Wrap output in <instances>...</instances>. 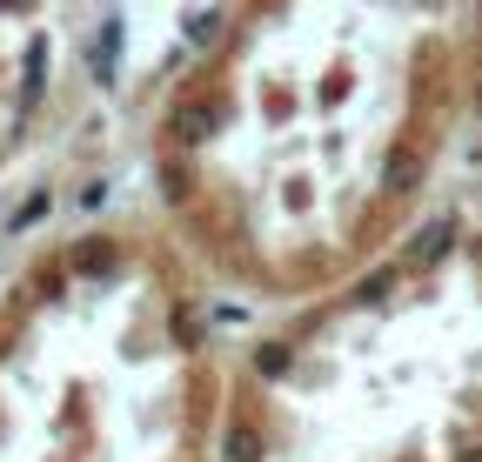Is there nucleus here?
Here are the masks:
<instances>
[{
  "label": "nucleus",
  "instance_id": "obj_2",
  "mask_svg": "<svg viewBox=\"0 0 482 462\" xmlns=\"http://www.w3.org/2000/svg\"><path fill=\"white\" fill-rule=\"evenodd\" d=\"M416 175H422V161H416L408 148H395V154H389V188H395V194L416 188Z\"/></svg>",
  "mask_w": 482,
  "mask_h": 462
},
{
  "label": "nucleus",
  "instance_id": "obj_7",
  "mask_svg": "<svg viewBox=\"0 0 482 462\" xmlns=\"http://www.w3.org/2000/svg\"><path fill=\"white\" fill-rule=\"evenodd\" d=\"M255 369H261V375H282V369H288V348H261Z\"/></svg>",
  "mask_w": 482,
  "mask_h": 462
},
{
  "label": "nucleus",
  "instance_id": "obj_4",
  "mask_svg": "<svg viewBox=\"0 0 482 462\" xmlns=\"http://www.w3.org/2000/svg\"><path fill=\"white\" fill-rule=\"evenodd\" d=\"M41 60H47V41H34V47H27V81H20V94H27V101L41 94Z\"/></svg>",
  "mask_w": 482,
  "mask_h": 462
},
{
  "label": "nucleus",
  "instance_id": "obj_6",
  "mask_svg": "<svg viewBox=\"0 0 482 462\" xmlns=\"http://www.w3.org/2000/svg\"><path fill=\"white\" fill-rule=\"evenodd\" d=\"M175 128H181V141H201V135H208V114H195V107H188Z\"/></svg>",
  "mask_w": 482,
  "mask_h": 462
},
{
  "label": "nucleus",
  "instance_id": "obj_5",
  "mask_svg": "<svg viewBox=\"0 0 482 462\" xmlns=\"http://www.w3.org/2000/svg\"><path fill=\"white\" fill-rule=\"evenodd\" d=\"M214 27H222V14H188V41H214Z\"/></svg>",
  "mask_w": 482,
  "mask_h": 462
},
{
  "label": "nucleus",
  "instance_id": "obj_1",
  "mask_svg": "<svg viewBox=\"0 0 482 462\" xmlns=\"http://www.w3.org/2000/svg\"><path fill=\"white\" fill-rule=\"evenodd\" d=\"M114 47H120V20H107L101 27V41H94V81H114Z\"/></svg>",
  "mask_w": 482,
  "mask_h": 462
},
{
  "label": "nucleus",
  "instance_id": "obj_3",
  "mask_svg": "<svg viewBox=\"0 0 482 462\" xmlns=\"http://www.w3.org/2000/svg\"><path fill=\"white\" fill-rule=\"evenodd\" d=\"M255 456H261L255 429H241V422H235V429H228V462H255Z\"/></svg>",
  "mask_w": 482,
  "mask_h": 462
},
{
  "label": "nucleus",
  "instance_id": "obj_8",
  "mask_svg": "<svg viewBox=\"0 0 482 462\" xmlns=\"http://www.w3.org/2000/svg\"><path fill=\"white\" fill-rule=\"evenodd\" d=\"M41 215H47V194H34L27 208H20V215H14V228H27V222H41Z\"/></svg>",
  "mask_w": 482,
  "mask_h": 462
}]
</instances>
